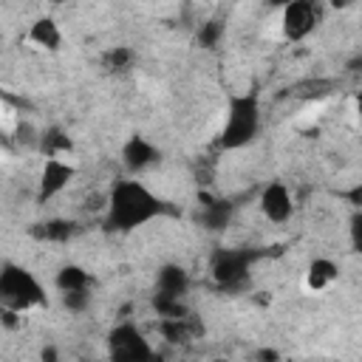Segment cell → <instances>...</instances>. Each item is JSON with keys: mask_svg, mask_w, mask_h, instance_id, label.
<instances>
[{"mask_svg": "<svg viewBox=\"0 0 362 362\" xmlns=\"http://www.w3.org/2000/svg\"><path fill=\"white\" fill-rule=\"evenodd\" d=\"M164 201L153 195L139 181H119L107 201V226L119 232H130L144 226L147 221L158 218L164 212Z\"/></svg>", "mask_w": 362, "mask_h": 362, "instance_id": "1", "label": "cell"}, {"mask_svg": "<svg viewBox=\"0 0 362 362\" xmlns=\"http://www.w3.org/2000/svg\"><path fill=\"white\" fill-rule=\"evenodd\" d=\"M260 130V105L252 93H240L232 96L226 105V122L221 130V144L226 150H238L246 147L249 141H255Z\"/></svg>", "mask_w": 362, "mask_h": 362, "instance_id": "2", "label": "cell"}, {"mask_svg": "<svg viewBox=\"0 0 362 362\" xmlns=\"http://www.w3.org/2000/svg\"><path fill=\"white\" fill-rule=\"evenodd\" d=\"M0 300L6 308H14V311H28L34 305H42L45 303V291L40 286V280L23 269V266H14V263H3V272H0Z\"/></svg>", "mask_w": 362, "mask_h": 362, "instance_id": "3", "label": "cell"}, {"mask_svg": "<svg viewBox=\"0 0 362 362\" xmlns=\"http://www.w3.org/2000/svg\"><path fill=\"white\" fill-rule=\"evenodd\" d=\"M107 354L122 362H144L153 359V348L144 334L133 322H122L107 334Z\"/></svg>", "mask_w": 362, "mask_h": 362, "instance_id": "4", "label": "cell"}, {"mask_svg": "<svg viewBox=\"0 0 362 362\" xmlns=\"http://www.w3.org/2000/svg\"><path fill=\"white\" fill-rule=\"evenodd\" d=\"M252 260H255V252H246V249H218L212 255V277H215V283L223 286V288L243 286Z\"/></svg>", "mask_w": 362, "mask_h": 362, "instance_id": "5", "label": "cell"}, {"mask_svg": "<svg viewBox=\"0 0 362 362\" xmlns=\"http://www.w3.org/2000/svg\"><path fill=\"white\" fill-rule=\"evenodd\" d=\"M320 3L317 0H294L283 8V34L291 42L305 40L317 25H320Z\"/></svg>", "mask_w": 362, "mask_h": 362, "instance_id": "6", "label": "cell"}, {"mask_svg": "<svg viewBox=\"0 0 362 362\" xmlns=\"http://www.w3.org/2000/svg\"><path fill=\"white\" fill-rule=\"evenodd\" d=\"M260 209H263V215H266L269 221H274V223L288 221V215H291V209H294L291 195H288V187L280 184V181L266 184L263 192H260Z\"/></svg>", "mask_w": 362, "mask_h": 362, "instance_id": "7", "label": "cell"}, {"mask_svg": "<svg viewBox=\"0 0 362 362\" xmlns=\"http://www.w3.org/2000/svg\"><path fill=\"white\" fill-rule=\"evenodd\" d=\"M71 178H74V167L59 161L57 156H48V161L42 167V175H40V201L54 198Z\"/></svg>", "mask_w": 362, "mask_h": 362, "instance_id": "8", "label": "cell"}, {"mask_svg": "<svg viewBox=\"0 0 362 362\" xmlns=\"http://www.w3.org/2000/svg\"><path fill=\"white\" fill-rule=\"evenodd\" d=\"M158 158H161V153H158L144 136H130L127 144L122 147V161H124V167H127L130 173H141L144 167L156 164Z\"/></svg>", "mask_w": 362, "mask_h": 362, "instance_id": "9", "label": "cell"}, {"mask_svg": "<svg viewBox=\"0 0 362 362\" xmlns=\"http://www.w3.org/2000/svg\"><path fill=\"white\" fill-rule=\"evenodd\" d=\"M189 288V274L184 266L178 263H164L156 274V291H164V294H173V297H181L187 294Z\"/></svg>", "mask_w": 362, "mask_h": 362, "instance_id": "10", "label": "cell"}, {"mask_svg": "<svg viewBox=\"0 0 362 362\" xmlns=\"http://www.w3.org/2000/svg\"><path fill=\"white\" fill-rule=\"evenodd\" d=\"M201 204H204L201 223L206 229H212V232H221L229 223V218H232V204L229 201H221V198L215 201V198H206V195H201Z\"/></svg>", "mask_w": 362, "mask_h": 362, "instance_id": "11", "label": "cell"}, {"mask_svg": "<svg viewBox=\"0 0 362 362\" xmlns=\"http://www.w3.org/2000/svg\"><path fill=\"white\" fill-rule=\"evenodd\" d=\"M28 40H31V42H37L40 48L57 51V48H59V42H62V34H59V28H57V23H54L51 17H40V20L31 25Z\"/></svg>", "mask_w": 362, "mask_h": 362, "instance_id": "12", "label": "cell"}, {"mask_svg": "<svg viewBox=\"0 0 362 362\" xmlns=\"http://www.w3.org/2000/svg\"><path fill=\"white\" fill-rule=\"evenodd\" d=\"M334 280H337V263H334V260H328V257H317V260H311L308 274H305L308 288L320 291V288H325V286L334 283Z\"/></svg>", "mask_w": 362, "mask_h": 362, "instance_id": "13", "label": "cell"}, {"mask_svg": "<svg viewBox=\"0 0 362 362\" xmlns=\"http://www.w3.org/2000/svg\"><path fill=\"white\" fill-rule=\"evenodd\" d=\"M88 272L82 266H62L57 272V288L59 291H74V288H88Z\"/></svg>", "mask_w": 362, "mask_h": 362, "instance_id": "14", "label": "cell"}, {"mask_svg": "<svg viewBox=\"0 0 362 362\" xmlns=\"http://www.w3.org/2000/svg\"><path fill=\"white\" fill-rule=\"evenodd\" d=\"M37 235L45 240H68L76 235V223L74 221H48V223H42V229H37Z\"/></svg>", "mask_w": 362, "mask_h": 362, "instance_id": "15", "label": "cell"}, {"mask_svg": "<svg viewBox=\"0 0 362 362\" xmlns=\"http://www.w3.org/2000/svg\"><path fill=\"white\" fill-rule=\"evenodd\" d=\"M153 308H156L161 317H187V308H184L181 297H173V294H164V291H156Z\"/></svg>", "mask_w": 362, "mask_h": 362, "instance_id": "16", "label": "cell"}, {"mask_svg": "<svg viewBox=\"0 0 362 362\" xmlns=\"http://www.w3.org/2000/svg\"><path fill=\"white\" fill-rule=\"evenodd\" d=\"M40 147L48 153V156H57L62 150H71V139L59 130V127H48L42 136H40Z\"/></svg>", "mask_w": 362, "mask_h": 362, "instance_id": "17", "label": "cell"}, {"mask_svg": "<svg viewBox=\"0 0 362 362\" xmlns=\"http://www.w3.org/2000/svg\"><path fill=\"white\" fill-rule=\"evenodd\" d=\"M161 334L167 342H187L189 339V328H187V317H167L161 322Z\"/></svg>", "mask_w": 362, "mask_h": 362, "instance_id": "18", "label": "cell"}, {"mask_svg": "<svg viewBox=\"0 0 362 362\" xmlns=\"http://www.w3.org/2000/svg\"><path fill=\"white\" fill-rule=\"evenodd\" d=\"M133 59H136V54H133V48H127V45H116V48H110V51L105 54V65H107L110 71H124V68L133 65Z\"/></svg>", "mask_w": 362, "mask_h": 362, "instance_id": "19", "label": "cell"}, {"mask_svg": "<svg viewBox=\"0 0 362 362\" xmlns=\"http://www.w3.org/2000/svg\"><path fill=\"white\" fill-rule=\"evenodd\" d=\"M221 34H223V23H221V20H209V23H204V28L198 31V40H201L204 48H215L218 40H221Z\"/></svg>", "mask_w": 362, "mask_h": 362, "instance_id": "20", "label": "cell"}, {"mask_svg": "<svg viewBox=\"0 0 362 362\" xmlns=\"http://www.w3.org/2000/svg\"><path fill=\"white\" fill-rule=\"evenodd\" d=\"M90 303V294L88 288H74V291H62V305L68 311H85Z\"/></svg>", "mask_w": 362, "mask_h": 362, "instance_id": "21", "label": "cell"}, {"mask_svg": "<svg viewBox=\"0 0 362 362\" xmlns=\"http://www.w3.org/2000/svg\"><path fill=\"white\" fill-rule=\"evenodd\" d=\"M351 246H354V252L362 255V209H356L351 218Z\"/></svg>", "mask_w": 362, "mask_h": 362, "instance_id": "22", "label": "cell"}, {"mask_svg": "<svg viewBox=\"0 0 362 362\" xmlns=\"http://www.w3.org/2000/svg\"><path fill=\"white\" fill-rule=\"evenodd\" d=\"M345 198H348V204H354L356 209H362V184H356V187H351V189L345 192Z\"/></svg>", "mask_w": 362, "mask_h": 362, "instance_id": "23", "label": "cell"}, {"mask_svg": "<svg viewBox=\"0 0 362 362\" xmlns=\"http://www.w3.org/2000/svg\"><path fill=\"white\" fill-rule=\"evenodd\" d=\"M356 0H328V6L331 8H348V6H354Z\"/></svg>", "mask_w": 362, "mask_h": 362, "instance_id": "24", "label": "cell"}, {"mask_svg": "<svg viewBox=\"0 0 362 362\" xmlns=\"http://www.w3.org/2000/svg\"><path fill=\"white\" fill-rule=\"evenodd\" d=\"M288 3H294V0H266V6H272V8H286Z\"/></svg>", "mask_w": 362, "mask_h": 362, "instance_id": "25", "label": "cell"}, {"mask_svg": "<svg viewBox=\"0 0 362 362\" xmlns=\"http://www.w3.org/2000/svg\"><path fill=\"white\" fill-rule=\"evenodd\" d=\"M348 68H351V71H362V57L351 59V62H348Z\"/></svg>", "mask_w": 362, "mask_h": 362, "instance_id": "26", "label": "cell"}, {"mask_svg": "<svg viewBox=\"0 0 362 362\" xmlns=\"http://www.w3.org/2000/svg\"><path fill=\"white\" fill-rule=\"evenodd\" d=\"M356 116H359V124H362V90L356 93Z\"/></svg>", "mask_w": 362, "mask_h": 362, "instance_id": "27", "label": "cell"}, {"mask_svg": "<svg viewBox=\"0 0 362 362\" xmlns=\"http://www.w3.org/2000/svg\"><path fill=\"white\" fill-rule=\"evenodd\" d=\"M48 3H62V0H48Z\"/></svg>", "mask_w": 362, "mask_h": 362, "instance_id": "28", "label": "cell"}]
</instances>
